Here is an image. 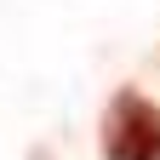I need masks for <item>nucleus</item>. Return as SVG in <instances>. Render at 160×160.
<instances>
[{
    "label": "nucleus",
    "instance_id": "1",
    "mask_svg": "<svg viewBox=\"0 0 160 160\" xmlns=\"http://www.w3.org/2000/svg\"><path fill=\"white\" fill-rule=\"evenodd\" d=\"M103 160H160V109L143 92H114L109 97Z\"/></svg>",
    "mask_w": 160,
    "mask_h": 160
}]
</instances>
